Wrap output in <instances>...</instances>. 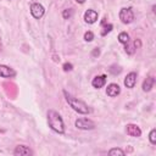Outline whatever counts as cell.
I'll list each match as a JSON object with an SVG mask.
<instances>
[{
  "label": "cell",
  "mask_w": 156,
  "mask_h": 156,
  "mask_svg": "<svg viewBox=\"0 0 156 156\" xmlns=\"http://www.w3.org/2000/svg\"><path fill=\"white\" fill-rule=\"evenodd\" d=\"M30 13H32V16H33L34 18L39 20V18H41V17L44 16L45 9H44V6H43L41 4H39V2H33V4L30 5Z\"/></svg>",
  "instance_id": "5b68a950"
},
{
  "label": "cell",
  "mask_w": 156,
  "mask_h": 156,
  "mask_svg": "<svg viewBox=\"0 0 156 156\" xmlns=\"http://www.w3.org/2000/svg\"><path fill=\"white\" fill-rule=\"evenodd\" d=\"M112 28H113V26H112L111 23L105 24V26H104V29L101 30V35H106L107 33H110V32L112 30Z\"/></svg>",
  "instance_id": "ac0fdd59"
},
{
  "label": "cell",
  "mask_w": 156,
  "mask_h": 156,
  "mask_svg": "<svg viewBox=\"0 0 156 156\" xmlns=\"http://www.w3.org/2000/svg\"><path fill=\"white\" fill-rule=\"evenodd\" d=\"M63 95H65L66 101L68 102V105H69L76 112L80 113V115H88V113L90 112L89 106H88L84 101H82V100H79V99H77V98H74L73 95H71V94L67 93L66 90H63Z\"/></svg>",
  "instance_id": "7a4b0ae2"
},
{
  "label": "cell",
  "mask_w": 156,
  "mask_h": 156,
  "mask_svg": "<svg viewBox=\"0 0 156 156\" xmlns=\"http://www.w3.org/2000/svg\"><path fill=\"white\" fill-rule=\"evenodd\" d=\"M108 71H110L112 74H115V76H116V74H119V73H121L122 68H121L119 66H116V65H113V66H111V68H110Z\"/></svg>",
  "instance_id": "ffe728a7"
},
{
  "label": "cell",
  "mask_w": 156,
  "mask_h": 156,
  "mask_svg": "<svg viewBox=\"0 0 156 156\" xmlns=\"http://www.w3.org/2000/svg\"><path fill=\"white\" fill-rule=\"evenodd\" d=\"M9 1H10V0H9Z\"/></svg>",
  "instance_id": "484cf974"
},
{
  "label": "cell",
  "mask_w": 156,
  "mask_h": 156,
  "mask_svg": "<svg viewBox=\"0 0 156 156\" xmlns=\"http://www.w3.org/2000/svg\"><path fill=\"white\" fill-rule=\"evenodd\" d=\"M118 41H119L121 44H127V43L129 41V35H128V33H127V32H121V33L118 34Z\"/></svg>",
  "instance_id": "9a60e30c"
},
{
  "label": "cell",
  "mask_w": 156,
  "mask_h": 156,
  "mask_svg": "<svg viewBox=\"0 0 156 156\" xmlns=\"http://www.w3.org/2000/svg\"><path fill=\"white\" fill-rule=\"evenodd\" d=\"M126 132L128 135L133 136V138H139L141 135V129L139 126L136 124H133V123H129L126 126Z\"/></svg>",
  "instance_id": "8992f818"
},
{
  "label": "cell",
  "mask_w": 156,
  "mask_h": 156,
  "mask_svg": "<svg viewBox=\"0 0 156 156\" xmlns=\"http://www.w3.org/2000/svg\"><path fill=\"white\" fill-rule=\"evenodd\" d=\"M154 84H155V78L152 77V76H150V77H147L144 82H143V90L145 91V93H147V91H150L152 88H154Z\"/></svg>",
  "instance_id": "4fadbf2b"
},
{
  "label": "cell",
  "mask_w": 156,
  "mask_h": 156,
  "mask_svg": "<svg viewBox=\"0 0 156 156\" xmlns=\"http://www.w3.org/2000/svg\"><path fill=\"white\" fill-rule=\"evenodd\" d=\"M48 123H49V127L54 132H56L58 134L65 133V123H63V119L57 111H55V110L48 111Z\"/></svg>",
  "instance_id": "6da1fadb"
},
{
  "label": "cell",
  "mask_w": 156,
  "mask_h": 156,
  "mask_svg": "<svg viewBox=\"0 0 156 156\" xmlns=\"http://www.w3.org/2000/svg\"><path fill=\"white\" fill-rule=\"evenodd\" d=\"M76 2H78V4H84L85 0H76Z\"/></svg>",
  "instance_id": "d4e9b609"
},
{
  "label": "cell",
  "mask_w": 156,
  "mask_h": 156,
  "mask_svg": "<svg viewBox=\"0 0 156 156\" xmlns=\"http://www.w3.org/2000/svg\"><path fill=\"white\" fill-rule=\"evenodd\" d=\"M13 155L15 156H28V155H33V151L26 145H17L13 150Z\"/></svg>",
  "instance_id": "30bf717a"
},
{
  "label": "cell",
  "mask_w": 156,
  "mask_h": 156,
  "mask_svg": "<svg viewBox=\"0 0 156 156\" xmlns=\"http://www.w3.org/2000/svg\"><path fill=\"white\" fill-rule=\"evenodd\" d=\"M62 68H63V71H65V72H69V71H72V69H73V65H72V63H69V62H66V63H63Z\"/></svg>",
  "instance_id": "7402d4cb"
},
{
  "label": "cell",
  "mask_w": 156,
  "mask_h": 156,
  "mask_svg": "<svg viewBox=\"0 0 156 156\" xmlns=\"http://www.w3.org/2000/svg\"><path fill=\"white\" fill-rule=\"evenodd\" d=\"M105 84H106V76H105V74L96 76V77H94L93 80H91V85H93L95 89H100V88H102Z\"/></svg>",
  "instance_id": "7c38bea8"
},
{
  "label": "cell",
  "mask_w": 156,
  "mask_h": 156,
  "mask_svg": "<svg viewBox=\"0 0 156 156\" xmlns=\"http://www.w3.org/2000/svg\"><path fill=\"white\" fill-rule=\"evenodd\" d=\"M106 94H107L110 98H115V96L119 95V94H121V88H119V85L116 84V83L108 84L107 88H106Z\"/></svg>",
  "instance_id": "8fae6325"
},
{
  "label": "cell",
  "mask_w": 156,
  "mask_h": 156,
  "mask_svg": "<svg viewBox=\"0 0 156 156\" xmlns=\"http://www.w3.org/2000/svg\"><path fill=\"white\" fill-rule=\"evenodd\" d=\"M72 15H73V11H72L71 9H66V10H63V11H62V17H63L65 20L71 18V17H72Z\"/></svg>",
  "instance_id": "d6986e66"
},
{
  "label": "cell",
  "mask_w": 156,
  "mask_h": 156,
  "mask_svg": "<svg viewBox=\"0 0 156 156\" xmlns=\"http://www.w3.org/2000/svg\"><path fill=\"white\" fill-rule=\"evenodd\" d=\"M118 16H119L121 22L124 24H129L134 21V12H133L132 7H122L119 10Z\"/></svg>",
  "instance_id": "3957f363"
},
{
  "label": "cell",
  "mask_w": 156,
  "mask_h": 156,
  "mask_svg": "<svg viewBox=\"0 0 156 156\" xmlns=\"http://www.w3.org/2000/svg\"><path fill=\"white\" fill-rule=\"evenodd\" d=\"M74 124L78 129H82V130H91L95 128V123L89 118H78L76 119Z\"/></svg>",
  "instance_id": "277c9868"
},
{
  "label": "cell",
  "mask_w": 156,
  "mask_h": 156,
  "mask_svg": "<svg viewBox=\"0 0 156 156\" xmlns=\"http://www.w3.org/2000/svg\"><path fill=\"white\" fill-rule=\"evenodd\" d=\"M16 76V71L6 65H0V77L2 78H12Z\"/></svg>",
  "instance_id": "9c48e42d"
},
{
  "label": "cell",
  "mask_w": 156,
  "mask_h": 156,
  "mask_svg": "<svg viewBox=\"0 0 156 156\" xmlns=\"http://www.w3.org/2000/svg\"><path fill=\"white\" fill-rule=\"evenodd\" d=\"M84 21L87 22V23H89V24H93V23H95L96 21H98V17H99V15H98V12L95 11V10H91V9H89V10H87L85 12H84Z\"/></svg>",
  "instance_id": "ba28073f"
},
{
  "label": "cell",
  "mask_w": 156,
  "mask_h": 156,
  "mask_svg": "<svg viewBox=\"0 0 156 156\" xmlns=\"http://www.w3.org/2000/svg\"><path fill=\"white\" fill-rule=\"evenodd\" d=\"M136 77L138 74L135 72H129L124 78V87L128 89H133L136 84Z\"/></svg>",
  "instance_id": "52a82bcc"
},
{
  "label": "cell",
  "mask_w": 156,
  "mask_h": 156,
  "mask_svg": "<svg viewBox=\"0 0 156 156\" xmlns=\"http://www.w3.org/2000/svg\"><path fill=\"white\" fill-rule=\"evenodd\" d=\"M124 50H126V52H127L128 55H133L134 51H135V46H134V44L132 45V44H129V41H128L127 44H124Z\"/></svg>",
  "instance_id": "2e32d148"
},
{
  "label": "cell",
  "mask_w": 156,
  "mask_h": 156,
  "mask_svg": "<svg viewBox=\"0 0 156 156\" xmlns=\"http://www.w3.org/2000/svg\"><path fill=\"white\" fill-rule=\"evenodd\" d=\"M93 39H94V33H93V32L88 30V32L84 33V40H85V41H91Z\"/></svg>",
  "instance_id": "44dd1931"
},
{
  "label": "cell",
  "mask_w": 156,
  "mask_h": 156,
  "mask_svg": "<svg viewBox=\"0 0 156 156\" xmlns=\"http://www.w3.org/2000/svg\"><path fill=\"white\" fill-rule=\"evenodd\" d=\"M134 46H135V49H139V48L141 46V41H140L139 39H136V40L134 41Z\"/></svg>",
  "instance_id": "cb8c5ba5"
},
{
  "label": "cell",
  "mask_w": 156,
  "mask_h": 156,
  "mask_svg": "<svg viewBox=\"0 0 156 156\" xmlns=\"http://www.w3.org/2000/svg\"><path fill=\"white\" fill-rule=\"evenodd\" d=\"M100 55V49L99 48H95L94 50H93V52H91V56L93 57H98Z\"/></svg>",
  "instance_id": "603a6c76"
},
{
  "label": "cell",
  "mask_w": 156,
  "mask_h": 156,
  "mask_svg": "<svg viewBox=\"0 0 156 156\" xmlns=\"http://www.w3.org/2000/svg\"><path fill=\"white\" fill-rule=\"evenodd\" d=\"M149 140L151 145H156V129H151L149 134Z\"/></svg>",
  "instance_id": "e0dca14e"
},
{
  "label": "cell",
  "mask_w": 156,
  "mask_h": 156,
  "mask_svg": "<svg viewBox=\"0 0 156 156\" xmlns=\"http://www.w3.org/2000/svg\"><path fill=\"white\" fill-rule=\"evenodd\" d=\"M108 155L110 156H124L126 155V152L122 150V149H119V147H112L110 151H108Z\"/></svg>",
  "instance_id": "5bb4252c"
}]
</instances>
